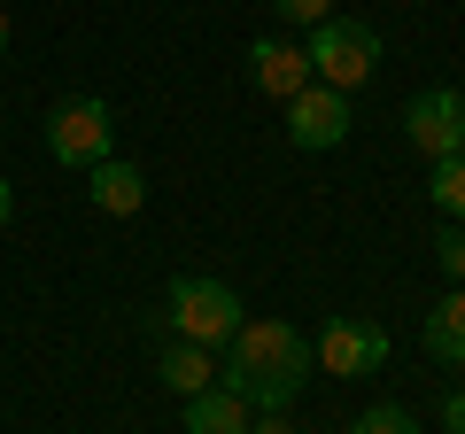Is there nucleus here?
<instances>
[{
    "instance_id": "nucleus-16",
    "label": "nucleus",
    "mask_w": 465,
    "mask_h": 434,
    "mask_svg": "<svg viewBox=\"0 0 465 434\" xmlns=\"http://www.w3.org/2000/svg\"><path fill=\"white\" fill-rule=\"evenodd\" d=\"M272 8H280V24H302V32H318L333 16V0H272Z\"/></svg>"
},
{
    "instance_id": "nucleus-7",
    "label": "nucleus",
    "mask_w": 465,
    "mask_h": 434,
    "mask_svg": "<svg viewBox=\"0 0 465 434\" xmlns=\"http://www.w3.org/2000/svg\"><path fill=\"white\" fill-rule=\"evenodd\" d=\"M349 94H333V85H302L295 101H287V140H295V148H341L349 140Z\"/></svg>"
},
{
    "instance_id": "nucleus-5",
    "label": "nucleus",
    "mask_w": 465,
    "mask_h": 434,
    "mask_svg": "<svg viewBox=\"0 0 465 434\" xmlns=\"http://www.w3.org/2000/svg\"><path fill=\"white\" fill-rule=\"evenodd\" d=\"M311 365L333 372V380H365V372L388 365V334L372 318H326V334L311 341Z\"/></svg>"
},
{
    "instance_id": "nucleus-4",
    "label": "nucleus",
    "mask_w": 465,
    "mask_h": 434,
    "mask_svg": "<svg viewBox=\"0 0 465 434\" xmlns=\"http://www.w3.org/2000/svg\"><path fill=\"white\" fill-rule=\"evenodd\" d=\"M47 155L63 171H94L101 155H116V117H109V101L78 94V101H54L47 109Z\"/></svg>"
},
{
    "instance_id": "nucleus-1",
    "label": "nucleus",
    "mask_w": 465,
    "mask_h": 434,
    "mask_svg": "<svg viewBox=\"0 0 465 434\" xmlns=\"http://www.w3.org/2000/svg\"><path fill=\"white\" fill-rule=\"evenodd\" d=\"M311 372H318L311 365V334H295L287 318H241L232 341H225V372H217V380L249 403V411H287Z\"/></svg>"
},
{
    "instance_id": "nucleus-17",
    "label": "nucleus",
    "mask_w": 465,
    "mask_h": 434,
    "mask_svg": "<svg viewBox=\"0 0 465 434\" xmlns=\"http://www.w3.org/2000/svg\"><path fill=\"white\" fill-rule=\"evenodd\" d=\"M442 434H465V388H450V396H442Z\"/></svg>"
},
{
    "instance_id": "nucleus-9",
    "label": "nucleus",
    "mask_w": 465,
    "mask_h": 434,
    "mask_svg": "<svg viewBox=\"0 0 465 434\" xmlns=\"http://www.w3.org/2000/svg\"><path fill=\"white\" fill-rule=\"evenodd\" d=\"M85 194H94L101 217H140V202H148V179H140V163H116V155H101L94 171H85Z\"/></svg>"
},
{
    "instance_id": "nucleus-6",
    "label": "nucleus",
    "mask_w": 465,
    "mask_h": 434,
    "mask_svg": "<svg viewBox=\"0 0 465 434\" xmlns=\"http://www.w3.org/2000/svg\"><path fill=\"white\" fill-rule=\"evenodd\" d=\"M458 133H465V94H450V85H427V94L403 101V140H411L427 163L458 155Z\"/></svg>"
},
{
    "instance_id": "nucleus-20",
    "label": "nucleus",
    "mask_w": 465,
    "mask_h": 434,
    "mask_svg": "<svg viewBox=\"0 0 465 434\" xmlns=\"http://www.w3.org/2000/svg\"><path fill=\"white\" fill-rule=\"evenodd\" d=\"M8 39H16V24H8V8H0V54H8Z\"/></svg>"
},
{
    "instance_id": "nucleus-21",
    "label": "nucleus",
    "mask_w": 465,
    "mask_h": 434,
    "mask_svg": "<svg viewBox=\"0 0 465 434\" xmlns=\"http://www.w3.org/2000/svg\"><path fill=\"white\" fill-rule=\"evenodd\" d=\"M458 148H465V133H458Z\"/></svg>"
},
{
    "instance_id": "nucleus-11",
    "label": "nucleus",
    "mask_w": 465,
    "mask_h": 434,
    "mask_svg": "<svg viewBox=\"0 0 465 434\" xmlns=\"http://www.w3.org/2000/svg\"><path fill=\"white\" fill-rule=\"evenodd\" d=\"M427 357L450 365V372H465V287H450V295L427 311Z\"/></svg>"
},
{
    "instance_id": "nucleus-15",
    "label": "nucleus",
    "mask_w": 465,
    "mask_h": 434,
    "mask_svg": "<svg viewBox=\"0 0 465 434\" xmlns=\"http://www.w3.org/2000/svg\"><path fill=\"white\" fill-rule=\"evenodd\" d=\"M349 434H419V419L403 411V403H372V411L357 419V427H349Z\"/></svg>"
},
{
    "instance_id": "nucleus-8",
    "label": "nucleus",
    "mask_w": 465,
    "mask_h": 434,
    "mask_svg": "<svg viewBox=\"0 0 465 434\" xmlns=\"http://www.w3.org/2000/svg\"><path fill=\"white\" fill-rule=\"evenodd\" d=\"M249 85L264 101H295L302 85H311V54H302L295 39H256L249 47Z\"/></svg>"
},
{
    "instance_id": "nucleus-12",
    "label": "nucleus",
    "mask_w": 465,
    "mask_h": 434,
    "mask_svg": "<svg viewBox=\"0 0 465 434\" xmlns=\"http://www.w3.org/2000/svg\"><path fill=\"white\" fill-rule=\"evenodd\" d=\"M217 380V365H210V350H202V341H171V350H163V388H171V396H202V388H210Z\"/></svg>"
},
{
    "instance_id": "nucleus-19",
    "label": "nucleus",
    "mask_w": 465,
    "mask_h": 434,
    "mask_svg": "<svg viewBox=\"0 0 465 434\" xmlns=\"http://www.w3.org/2000/svg\"><path fill=\"white\" fill-rule=\"evenodd\" d=\"M8 217H16V186L0 179V225H8Z\"/></svg>"
},
{
    "instance_id": "nucleus-10",
    "label": "nucleus",
    "mask_w": 465,
    "mask_h": 434,
    "mask_svg": "<svg viewBox=\"0 0 465 434\" xmlns=\"http://www.w3.org/2000/svg\"><path fill=\"white\" fill-rule=\"evenodd\" d=\"M249 419L256 411L232 396L225 380H210L202 396H186V434H249Z\"/></svg>"
},
{
    "instance_id": "nucleus-18",
    "label": "nucleus",
    "mask_w": 465,
    "mask_h": 434,
    "mask_svg": "<svg viewBox=\"0 0 465 434\" xmlns=\"http://www.w3.org/2000/svg\"><path fill=\"white\" fill-rule=\"evenodd\" d=\"M249 434H302V427L287 411H264V419H249Z\"/></svg>"
},
{
    "instance_id": "nucleus-3",
    "label": "nucleus",
    "mask_w": 465,
    "mask_h": 434,
    "mask_svg": "<svg viewBox=\"0 0 465 434\" xmlns=\"http://www.w3.org/2000/svg\"><path fill=\"white\" fill-rule=\"evenodd\" d=\"M311 78L318 85H333V94H357V85L372 78V70H381V32H372V24H357V16H326L311 32Z\"/></svg>"
},
{
    "instance_id": "nucleus-2",
    "label": "nucleus",
    "mask_w": 465,
    "mask_h": 434,
    "mask_svg": "<svg viewBox=\"0 0 465 434\" xmlns=\"http://www.w3.org/2000/svg\"><path fill=\"white\" fill-rule=\"evenodd\" d=\"M241 295H232L225 280H171V295H163V326H171V341H202V350H217V341H232V326H241Z\"/></svg>"
},
{
    "instance_id": "nucleus-13",
    "label": "nucleus",
    "mask_w": 465,
    "mask_h": 434,
    "mask_svg": "<svg viewBox=\"0 0 465 434\" xmlns=\"http://www.w3.org/2000/svg\"><path fill=\"white\" fill-rule=\"evenodd\" d=\"M427 194H434V210H442V217H465V148H458V155H442V163H434Z\"/></svg>"
},
{
    "instance_id": "nucleus-14",
    "label": "nucleus",
    "mask_w": 465,
    "mask_h": 434,
    "mask_svg": "<svg viewBox=\"0 0 465 434\" xmlns=\"http://www.w3.org/2000/svg\"><path fill=\"white\" fill-rule=\"evenodd\" d=\"M434 264H442L450 287H465V217H442V233H434Z\"/></svg>"
}]
</instances>
